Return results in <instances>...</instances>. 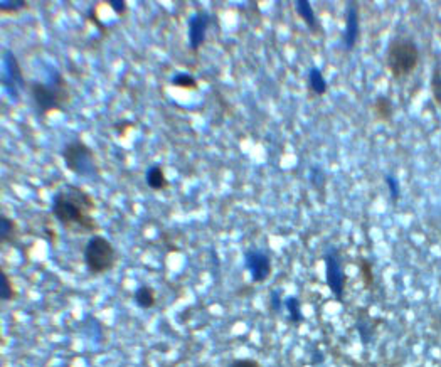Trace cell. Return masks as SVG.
<instances>
[{"mask_svg": "<svg viewBox=\"0 0 441 367\" xmlns=\"http://www.w3.org/2000/svg\"><path fill=\"white\" fill-rule=\"evenodd\" d=\"M306 86H308V90L317 96H323L325 93H327L328 90L327 80H325L322 69L318 66H312L308 71H306Z\"/></svg>", "mask_w": 441, "mask_h": 367, "instance_id": "obj_15", "label": "cell"}, {"mask_svg": "<svg viewBox=\"0 0 441 367\" xmlns=\"http://www.w3.org/2000/svg\"><path fill=\"white\" fill-rule=\"evenodd\" d=\"M285 310L289 314L290 322L294 325H301L305 322L303 310H301V300L296 295H290L285 299Z\"/></svg>", "mask_w": 441, "mask_h": 367, "instance_id": "obj_18", "label": "cell"}, {"mask_svg": "<svg viewBox=\"0 0 441 367\" xmlns=\"http://www.w3.org/2000/svg\"><path fill=\"white\" fill-rule=\"evenodd\" d=\"M386 68L394 80H403L415 71L420 64V48L410 36H396L389 41L386 53Z\"/></svg>", "mask_w": 441, "mask_h": 367, "instance_id": "obj_3", "label": "cell"}, {"mask_svg": "<svg viewBox=\"0 0 441 367\" xmlns=\"http://www.w3.org/2000/svg\"><path fill=\"white\" fill-rule=\"evenodd\" d=\"M46 80L29 81L27 95L37 117L46 118L53 111H64L71 103V90L58 68L46 63Z\"/></svg>", "mask_w": 441, "mask_h": 367, "instance_id": "obj_2", "label": "cell"}, {"mask_svg": "<svg viewBox=\"0 0 441 367\" xmlns=\"http://www.w3.org/2000/svg\"><path fill=\"white\" fill-rule=\"evenodd\" d=\"M105 4L111 9V11L117 14L118 17L127 16V12H128V4L125 2V0H106Z\"/></svg>", "mask_w": 441, "mask_h": 367, "instance_id": "obj_25", "label": "cell"}, {"mask_svg": "<svg viewBox=\"0 0 441 367\" xmlns=\"http://www.w3.org/2000/svg\"><path fill=\"white\" fill-rule=\"evenodd\" d=\"M61 159L69 172H73L76 177L86 180H100L101 169L98 157L93 148L81 140L74 138L61 148Z\"/></svg>", "mask_w": 441, "mask_h": 367, "instance_id": "obj_4", "label": "cell"}, {"mask_svg": "<svg viewBox=\"0 0 441 367\" xmlns=\"http://www.w3.org/2000/svg\"><path fill=\"white\" fill-rule=\"evenodd\" d=\"M323 264H325V283H327L331 294L336 296L337 301L343 304L347 286V273L346 263L341 249L337 246H328L323 251Z\"/></svg>", "mask_w": 441, "mask_h": 367, "instance_id": "obj_7", "label": "cell"}, {"mask_svg": "<svg viewBox=\"0 0 441 367\" xmlns=\"http://www.w3.org/2000/svg\"><path fill=\"white\" fill-rule=\"evenodd\" d=\"M19 296V291L16 285H14V280L11 275L6 272V269H0V300L4 304H9V301H16Z\"/></svg>", "mask_w": 441, "mask_h": 367, "instance_id": "obj_17", "label": "cell"}, {"mask_svg": "<svg viewBox=\"0 0 441 367\" xmlns=\"http://www.w3.org/2000/svg\"><path fill=\"white\" fill-rule=\"evenodd\" d=\"M294 9L313 36L322 34V24L318 22L317 14H315L313 6L308 2V0H295Z\"/></svg>", "mask_w": 441, "mask_h": 367, "instance_id": "obj_11", "label": "cell"}, {"mask_svg": "<svg viewBox=\"0 0 441 367\" xmlns=\"http://www.w3.org/2000/svg\"><path fill=\"white\" fill-rule=\"evenodd\" d=\"M360 39V7L351 0L346 6V29L342 34V46L346 51H352Z\"/></svg>", "mask_w": 441, "mask_h": 367, "instance_id": "obj_10", "label": "cell"}, {"mask_svg": "<svg viewBox=\"0 0 441 367\" xmlns=\"http://www.w3.org/2000/svg\"><path fill=\"white\" fill-rule=\"evenodd\" d=\"M243 263L253 283H264L273 273V262L266 249L249 248L244 251Z\"/></svg>", "mask_w": 441, "mask_h": 367, "instance_id": "obj_8", "label": "cell"}, {"mask_svg": "<svg viewBox=\"0 0 441 367\" xmlns=\"http://www.w3.org/2000/svg\"><path fill=\"white\" fill-rule=\"evenodd\" d=\"M359 272H360V280H362V283H364V286L368 288V290H370V288H373V285H374V268H373V263H370L369 259L360 258Z\"/></svg>", "mask_w": 441, "mask_h": 367, "instance_id": "obj_21", "label": "cell"}, {"mask_svg": "<svg viewBox=\"0 0 441 367\" xmlns=\"http://www.w3.org/2000/svg\"><path fill=\"white\" fill-rule=\"evenodd\" d=\"M2 90L6 93L7 100L12 105H19L22 101V95L29 88V83L26 81L24 71H22L21 63H19L16 53L12 49L4 48L2 51Z\"/></svg>", "mask_w": 441, "mask_h": 367, "instance_id": "obj_6", "label": "cell"}, {"mask_svg": "<svg viewBox=\"0 0 441 367\" xmlns=\"http://www.w3.org/2000/svg\"><path fill=\"white\" fill-rule=\"evenodd\" d=\"M170 85L179 88V90H185V91H196L199 88V83L196 78L192 76V74L189 73H175L174 76L170 78Z\"/></svg>", "mask_w": 441, "mask_h": 367, "instance_id": "obj_19", "label": "cell"}, {"mask_svg": "<svg viewBox=\"0 0 441 367\" xmlns=\"http://www.w3.org/2000/svg\"><path fill=\"white\" fill-rule=\"evenodd\" d=\"M212 26V16L207 11L194 12L187 21V46L192 54H197L207 39V31Z\"/></svg>", "mask_w": 441, "mask_h": 367, "instance_id": "obj_9", "label": "cell"}, {"mask_svg": "<svg viewBox=\"0 0 441 367\" xmlns=\"http://www.w3.org/2000/svg\"><path fill=\"white\" fill-rule=\"evenodd\" d=\"M21 227L14 217L2 214L0 216V246H16L21 239Z\"/></svg>", "mask_w": 441, "mask_h": 367, "instance_id": "obj_12", "label": "cell"}, {"mask_svg": "<svg viewBox=\"0 0 441 367\" xmlns=\"http://www.w3.org/2000/svg\"><path fill=\"white\" fill-rule=\"evenodd\" d=\"M145 182L148 187H150L152 190H155V192H162V190L170 187V182H169V179H167L164 167L159 164H153L148 167L145 172Z\"/></svg>", "mask_w": 441, "mask_h": 367, "instance_id": "obj_13", "label": "cell"}, {"mask_svg": "<svg viewBox=\"0 0 441 367\" xmlns=\"http://www.w3.org/2000/svg\"><path fill=\"white\" fill-rule=\"evenodd\" d=\"M268 309L271 314H281V310L285 309V300H281L280 290H271L270 291V301H268Z\"/></svg>", "mask_w": 441, "mask_h": 367, "instance_id": "obj_24", "label": "cell"}, {"mask_svg": "<svg viewBox=\"0 0 441 367\" xmlns=\"http://www.w3.org/2000/svg\"><path fill=\"white\" fill-rule=\"evenodd\" d=\"M95 211V197L80 185L64 184L51 199V214L69 234L93 236L98 233L100 226L93 216Z\"/></svg>", "mask_w": 441, "mask_h": 367, "instance_id": "obj_1", "label": "cell"}, {"mask_svg": "<svg viewBox=\"0 0 441 367\" xmlns=\"http://www.w3.org/2000/svg\"><path fill=\"white\" fill-rule=\"evenodd\" d=\"M133 304L142 310H150L157 305V291L150 285H140L133 294Z\"/></svg>", "mask_w": 441, "mask_h": 367, "instance_id": "obj_16", "label": "cell"}, {"mask_svg": "<svg viewBox=\"0 0 441 367\" xmlns=\"http://www.w3.org/2000/svg\"><path fill=\"white\" fill-rule=\"evenodd\" d=\"M308 179H310V184L315 185V187H318V179L322 180V182H325V174L323 170L320 169V167H312V169L308 170Z\"/></svg>", "mask_w": 441, "mask_h": 367, "instance_id": "obj_27", "label": "cell"}, {"mask_svg": "<svg viewBox=\"0 0 441 367\" xmlns=\"http://www.w3.org/2000/svg\"><path fill=\"white\" fill-rule=\"evenodd\" d=\"M29 7L27 0H0V12L4 16H19Z\"/></svg>", "mask_w": 441, "mask_h": 367, "instance_id": "obj_20", "label": "cell"}, {"mask_svg": "<svg viewBox=\"0 0 441 367\" xmlns=\"http://www.w3.org/2000/svg\"><path fill=\"white\" fill-rule=\"evenodd\" d=\"M83 262L91 276L98 278L113 272L118 263V251L108 238L93 234L83 249Z\"/></svg>", "mask_w": 441, "mask_h": 367, "instance_id": "obj_5", "label": "cell"}, {"mask_svg": "<svg viewBox=\"0 0 441 367\" xmlns=\"http://www.w3.org/2000/svg\"><path fill=\"white\" fill-rule=\"evenodd\" d=\"M384 184L388 185V192L393 204H396L399 197H401V184H399V180L393 174H386L384 175Z\"/></svg>", "mask_w": 441, "mask_h": 367, "instance_id": "obj_23", "label": "cell"}, {"mask_svg": "<svg viewBox=\"0 0 441 367\" xmlns=\"http://www.w3.org/2000/svg\"><path fill=\"white\" fill-rule=\"evenodd\" d=\"M373 113L378 122L389 123L394 117V105L389 96L378 95L373 101Z\"/></svg>", "mask_w": 441, "mask_h": 367, "instance_id": "obj_14", "label": "cell"}, {"mask_svg": "<svg viewBox=\"0 0 441 367\" xmlns=\"http://www.w3.org/2000/svg\"><path fill=\"white\" fill-rule=\"evenodd\" d=\"M431 95H433V100L438 108L441 110V64L435 68L433 74H431Z\"/></svg>", "mask_w": 441, "mask_h": 367, "instance_id": "obj_22", "label": "cell"}, {"mask_svg": "<svg viewBox=\"0 0 441 367\" xmlns=\"http://www.w3.org/2000/svg\"><path fill=\"white\" fill-rule=\"evenodd\" d=\"M227 367H261V364L256 359H251V357H239V359L231 361Z\"/></svg>", "mask_w": 441, "mask_h": 367, "instance_id": "obj_26", "label": "cell"}]
</instances>
